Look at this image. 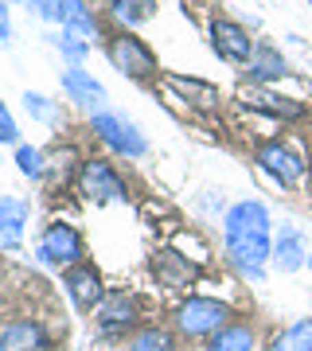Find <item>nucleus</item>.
Here are the masks:
<instances>
[{
    "label": "nucleus",
    "instance_id": "obj_1",
    "mask_svg": "<svg viewBox=\"0 0 312 351\" xmlns=\"http://www.w3.org/2000/svg\"><path fill=\"white\" fill-rule=\"evenodd\" d=\"M230 324V304L215 301V297H187L176 313V328L184 332L187 339H211L219 328Z\"/></svg>",
    "mask_w": 312,
    "mask_h": 351
},
{
    "label": "nucleus",
    "instance_id": "obj_2",
    "mask_svg": "<svg viewBox=\"0 0 312 351\" xmlns=\"http://www.w3.org/2000/svg\"><path fill=\"white\" fill-rule=\"evenodd\" d=\"M90 129H94V137L106 145V149L121 152V156H145V133H141L129 117H121V113H94L90 117Z\"/></svg>",
    "mask_w": 312,
    "mask_h": 351
},
{
    "label": "nucleus",
    "instance_id": "obj_3",
    "mask_svg": "<svg viewBox=\"0 0 312 351\" xmlns=\"http://www.w3.org/2000/svg\"><path fill=\"white\" fill-rule=\"evenodd\" d=\"M36 258L43 265H78L82 258H86V246H82V234H78L71 223H51L47 230H43V239H39L36 246Z\"/></svg>",
    "mask_w": 312,
    "mask_h": 351
},
{
    "label": "nucleus",
    "instance_id": "obj_4",
    "mask_svg": "<svg viewBox=\"0 0 312 351\" xmlns=\"http://www.w3.org/2000/svg\"><path fill=\"white\" fill-rule=\"evenodd\" d=\"M98 339H113V336H125L129 328L141 320V301L133 293H125V289H113L106 293L98 304Z\"/></svg>",
    "mask_w": 312,
    "mask_h": 351
},
{
    "label": "nucleus",
    "instance_id": "obj_5",
    "mask_svg": "<svg viewBox=\"0 0 312 351\" xmlns=\"http://www.w3.org/2000/svg\"><path fill=\"white\" fill-rule=\"evenodd\" d=\"M106 55H110V63L117 66L121 75H129V78H149V75H156V55H152L149 43H145V39H137L133 32L113 36L110 47H106Z\"/></svg>",
    "mask_w": 312,
    "mask_h": 351
},
{
    "label": "nucleus",
    "instance_id": "obj_6",
    "mask_svg": "<svg viewBox=\"0 0 312 351\" xmlns=\"http://www.w3.org/2000/svg\"><path fill=\"white\" fill-rule=\"evenodd\" d=\"M254 160H258V168H262L274 184H281V188H297L300 176H304V160H300L289 145H281V141H265L262 149L254 152Z\"/></svg>",
    "mask_w": 312,
    "mask_h": 351
},
{
    "label": "nucleus",
    "instance_id": "obj_7",
    "mask_svg": "<svg viewBox=\"0 0 312 351\" xmlns=\"http://www.w3.org/2000/svg\"><path fill=\"white\" fill-rule=\"evenodd\" d=\"M78 188L82 195L98 203H110V199H125V180L117 176V168L106 160H82L78 164Z\"/></svg>",
    "mask_w": 312,
    "mask_h": 351
},
{
    "label": "nucleus",
    "instance_id": "obj_8",
    "mask_svg": "<svg viewBox=\"0 0 312 351\" xmlns=\"http://www.w3.org/2000/svg\"><path fill=\"white\" fill-rule=\"evenodd\" d=\"M226 254L246 277L262 281V265L274 258V242L269 234H238V239H226Z\"/></svg>",
    "mask_w": 312,
    "mask_h": 351
},
{
    "label": "nucleus",
    "instance_id": "obj_9",
    "mask_svg": "<svg viewBox=\"0 0 312 351\" xmlns=\"http://www.w3.org/2000/svg\"><path fill=\"white\" fill-rule=\"evenodd\" d=\"M62 289H67V297H71V304H75L78 313L98 308L101 297H106V289H101V274L90 262L71 265V269H67V277H62Z\"/></svg>",
    "mask_w": 312,
    "mask_h": 351
},
{
    "label": "nucleus",
    "instance_id": "obj_10",
    "mask_svg": "<svg viewBox=\"0 0 312 351\" xmlns=\"http://www.w3.org/2000/svg\"><path fill=\"white\" fill-rule=\"evenodd\" d=\"M211 47L219 51V59H226V63H250L254 59V39H250V32L242 24H235V20H211Z\"/></svg>",
    "mask_w": 312,
    "mask_h": 351
},
{
    "label": "nucleus",
    "instance_id": "obj_11",
    "mask_svg": "<svg viewBox=\"0 0 312 351\" xmlns=\"http://www.w3.org/2000/svg\"><path fill=\"white\" fill-rule=\"evenodd\" d=\"M238 234H269V211L258 199H242L223 215V239H238Z\"/></svg>",
    "mask_w": 312,
    "mask_h": 351
},
{
    "label": "nucleus",
    "instance_id": "obj_12",
    "mask_svg": "<svg viewBox=\"0 0 312 351\" xmlns=\"http://www.w3.org/2000/svg\"><path fill=\"white\" fill-rule=\"evenodd\" d=\"M27 219H32V203L20 195H0V250H20Z\"/></svg>",
    "mask_w": 312,
    "mask_h": 351
},
{
    "label": "nucleus",
    "instance_id": "obj_13",
    "mask_svg": "<svg viewBox=\"0 0 312 351\" xmlns=\"http://www.w3.org/2000/svg\"><path fill=\"white\" fill-rule=\"evenodd\" d=\"M0 351H55V343L39 320H12L0 332Z\"/></svg>",
    "mask_w": 312,
    "mask_h": 351
},
{
    "label": "nucleus",
    "instance_id": "obj_14",
    "mask_svg": "<svg viewBox=\"0 0 312 351\" xmlns=\"http://www.w3.org/2000/svg\"><path fill=\"white\" fill-rule=\"evenodd\" d=\"M59 82H62V90H67V98L71 101H78V106L101 113V106H106V86H101L90 71H82V66H67V71L59 75Z\"/></svg>",
    "mask_w": 312,
    "mask_h": 351
},
{
    "label": "nucleus",
    "instance_id": "obj_15",
    "mask_svg": "<svg viewBox=\"0 0 312 351\" xmlns=\"http://www.w3.org/2000/svg\"><path fill=\"white\" fill-rule=\"evenodd\" d=\"M152 274H156V281H160L164 289H187L200 277V269L187 262L184 254L160 250V254H152Z\"/></svg>",
    "mask_w": 312,
    "mask_h": 351
},
{
    "label": "nucleus",
    "instance_id": "obj_16",
    "mask_svg": "<svg viewBox=\"0 0 312 351\" xmlns=\"http://www.w3.org/2000/svg\"><path fill=\"white\" fill-rule=\"evenodd\" d=\"M274 265L281 269V274H297L300 265H309V246H304V239H300V230L285 226V230L277 234V242H274Z\"/></svg>",
    "mask_w": 312,
    "mask_h": 351
},
{
    "label": "nucleus",
    "instance_id": "obj_17",
    "mask_svg": "<svg viewBox=\"0 0 312 351\" xmlns=\"http://www.w3.org/2000/svg\"><path fill=\"white\" fill-rule=\"evenodd\" d=\"M59 20H62V32H71L78 39H98V20L94 12L86 8V0H59Z\"/></svg>",
    "mask_w": 312,
    "mask_h": 351
},
{
    "label": "nucleus",
    "instance_id": "obj_18",
    "mask_svg": "<svg viewBox=\"0 0 312 351\" xmlns=\"http://www.w3.org/2000/svg\"><path fill=\"white\" fill-rule=\"evenodd\" d=\"M242 98H246L250 110L269 113V117H281V121H297V117H304V101L277 98V94H265V90H246Z\"/></svg>",
    "mask_w": 312,
    "mask_h": 351
},
{
    "label": "nucleus",
    "instance_id": "obj_19",
    "mask_svg": "<svg viewBox=\"0 0 312 351\" xmlns=\"http://www.w3.org/2000/svg\"><path fill=\"white\" fill-rule=\"evenodd\" d=\"M168 86L180 94L184 101H191V106H200V110H211L215 101H219V86H211V82H200V78H184V75H168L164 78Z\"/></svg>",
    "mask_w": 312,
    "mask_h": 351
},
{
    "label": "nucleus",
    "instance_id": "obj_20",
    "mask_svg": "<svg viewBox=\"0 0 312 351\" xmlns=\"http://www.w3.org/2000/svg\"><path fill=\"white\" fill-rule=\"evenodd\" d=\"M254 343H258V339H254V328L230 320L226 328H219V332L211 336L207 351H254Z\"/></svg>",
    "mask_w": 312,
    "mask_h": 351
},
{
    "label": "nucleus",
    "instance_id": "obj_21",
    "mask_svg": "<svg viewBox=\"0 0 312 351\" xmlns=\"http://www.w3.org/2000/svg\"><path fill=\"white\" fill-rule=\"evenodd\" d=\"M269 351H312V316L289 324L285 332H277L274 343H269Z\"/></svg>",
    "mask_w": 312,
    "mask_h": 351
},
{
    "label": "nucleus",
    "instance_id": "obj_22",
    "mask_svg": "<svg viewBox=\"0 0 312 351\" xmlns=\"http://www.w3.org/2000/svg\"><path fill=\"white\" fill-rule=\"evenodd\" d=\"M152 12H156V0H113L110 4V16L117 20V24H125V27L145 24Z\"/></svg>",
    "mask_w": 312,
    "mask_h": 351
},
{
    "label": "nucleus",
    "instance_id": "obj_23",
    "mask_svg": "<svg viewBox=\"0 0 312 351\" xmlns=\"http://www.w3.org/2000/svg\"><path fill=\"white\" fill-rule=\"evenodd\" d=\"M289 66L285 59H281V51L274 47H258L254 51V59H250V78H258V82H265V78H281Z\"/></svg>",
    "mask_w": 312,
    "mask_h": 351
},
{
    "label": "nucleus",
    "instance_id": "obj_24",
    "mask_svg": "<svg viewBox=\"0 0 312 351\" xmlns=\"http://www.w3.org/2000/svg\"><path fill=\"white\" fill-rule=\"evenodd\" d=\"M129 351H176V348L164 328H141L137 336H133V343H129Z\"/></svg>",
    "mask_w": 312,
    "mask_h": 351
},
{
    "label": "nucleus",
    "instance_id": "obj_25",
    "mask_svg": "<svg viewBox=\"0 0 312 351\" xmlns=\"http://www.w3.org/2000/svg\"><path fill=\"white\" fill-rule=\"evenodd\" d=\"M16 164H20V172H24L27 180H43V176H47V156L39 149H32V145H20V149H16Z\"/></svg>",
    "mask_w": 312,
    "mask_h": 351
},
{
    "label": "nucleus",
    "instance_id": "obj_26",
    "mask_svg": "<svg viewBox=\"0 0 312 351\" xmlns=\"http://www.w3.org/2000/svg\"><path fill=\"white\" fill-rule=\"evenodd\" d=\"M24 110L32 113L36 121H43V125H55V121H59V110H55L43 94H32V90L24 94Z\"/></svg>",
    "mask_w": 312,
    "mask_h": 351
},
{
    "label": "nucleus",
    "instance_id": "obj_27",
    "mask_svg": "<svg viewBox=\"0 0 312 351\" xmlns=\"http://www.w3.org/2000/svg\"><path fill=\"white\" fill-rule=\"evenodd\" d=\"M55 47L62 51V55H67V59H71V63H82V59H86V51H90V43L86 39H78V36H71V32H62V36H55Z\"/></svg>",
    "mask_w": 312,
    "mask_h": 351
},
{
    "label": "nucleus",
    "instance_id": "obj_28",
    "mask_svg": "<svg viewBox=\"0 0 312 351\" xmlns=\"http://www.w3.org/2000/svg\"><path fill=\"white\" fill-rule=\"evenodd\" d=\"M16 137H20V129H16V117L8 113V106L0 101V145H16Z\"/></svg>",
    "mask_w": 312,
    "mask_h": 351
},
{
    "label": "nucleus",
    "instance_id": "obj_29",
    "mask_svg": "<svg viewBox=\"0 0 312 351\" xmlns=\"http://www.w3.org/2000/svg\"><path fill=\"white\" fill-rule=\"evenodd\" d=\"M32 8H36V16H43V20H59V0H27Z\"/></svg>",
    "mask_w": 312,
    "mask_h": 351
},
{
    "label": "nucleus",
    "instance_id": "obj_30",
    "mask_svg": "<svg viewBox=\"0 0 312 351\" xmlns=\"http://www.w3.org/2000/svg\"><path fill=\"white\" fill-rule=\"evenodd\" d=\"M12 39V16H8V0H0V43Z\"/></svg>",
    "mask_w": 312,
    "mask_h": 351
},
{
    "label": "nucleus",
    "instance_id": "obj_31",
    "mask_svg": "<svg viewBox=\"0 0 312 351\" xmlns=\"http://www.w3.org/2000/svg\"><path fill=\"white\" fill-rule=\"evenodd\" d=\"M309 265H312V254H309Z\"/></svg>",
    "mask_w": 312,
    "mask_h": 351
},
{
    "label": "nucleus",
    "instance_id": "obj_32",
    "mask_svg": "<svg viewBox=\"0 0 312 351\" xmlns=\"http://www.w3.org/2000/svg\"><path fill=\"white\" fill-rule=\"evenodd\" d=\"M309 4H312V0H309Z\"/></svg>",
    "mask_w": 312,
    "mask_h": 351
}]
</instances>
